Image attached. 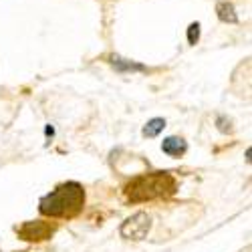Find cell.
I'll use <instances>...</instances> for the list:
<instances>
[{"label":"cell","instance_id":"277c9868","mask_svg":"<svg viewBox=\"0 0 252 252\" xmlns=\"http://www.w3.org/2000/svg\"><path fill=\"white\" fill-rule=\"evenodd\" d=\"M14 230H16L18 238H23L27 242H43V240H49L55 234V226L49 224V222H43V220L23 222L20 226H16Z\"/></svg>","mask_w":252,"mask_h":252},{"label":"cell","instance_id":"52a82bcc","mask_svg":"<svg viewBox=\"0 0 252 252\" xmlns=\"http://www.w3.org/2000/svg\"><path fill=\"white\" fill-rule=\"evenodd\" d=\"M216 14L222 23H230V25H236L238 23V14H236V8L234 4L230 2H218L216 4Z\"/></svg>","mask_w":252,"mask_h":252},{"label":"cell","instance_id":"30bf717a","mask_svg":"<svg viewBox=\"0 0 252 252\" xmlns=\"http://www.w3.org/2000/svg\"><path fill=\"white\" fill-rule=\"evenodd\" d=\"M186 36H188V43H190V45H196L198 40H200V23H192L190 27H188Z\"/></svg>","mask_w":252,"mask_h":252},{"label":"cell","instance_id":"9c48e42d","mask_svg":"<svg viewBox=\"0 0 252 252\" xmlns=\"http://www.w3.org/2000/svg\"><path fill=\"white\" fill-rule=\"evenodd\" d=\"M216 127L220 133H232V119H228L226 115H216Z\"/></svg>","mask_w":252,"mask_h":252},{"label":"cell","instance_id":"7c38bea8","mask_svg":"<svg viewBox=\"0 0 252 252\" xmlns=\"http://www.w3.org/2000/svg\"><path fill=\"white\" fill-rule=\"evenodd\" d=\"M250 156H252V150L248 148V150H246V163H250V161H252V159H250Z\"/></svg>","mask_w":252,"mask_h":252},{"label":"cell","instance_id":"8992f818","mask_svg":"<svg viewBox=\"0 0 252 252\" xmlns=\"http://www.w3.org/2000/svg\"><path fill=\"white\" fill-rule=\"evenodd\" d=\"M161 152L170 158H182L188 152V143L178 135H170L161 141Z\"/></svg>","mask_w":252,"mask_h":252},{"label":"cell","instance_id":"3957f363","mask_svg":"<svg viewBox=\"0 0 252 252\" xmlns=\"http://www.w3.org/2000/svg\"><path fill=\"white\" fill-rule=\"evenodd\" d=\"M152 230V218L148 212H135L119 228V234L127 240H143Z\"/></svg>","mask_w":252,"mask_h":252},{"label":"cell","instance_id":"ba28073f","mask_svg":"<svg viewBox=\"0 0 252 252\" xmlns=\"http://www.w3.org/2000/svg\"><path fill=\"white\" fill-rule=\"evenodd\" d=\"M163 127H165V119L163 117H154L143 125L141 133H143V137H158L163 131Z\"/></svg>","mask_w":252,"mask_h":252},{"label":"cell","instance_id":"7a4b0ae2","mask_svg":"<svg viewBox=\"0 0 252 252\" xmlns=\"http://www.w3.org/2000/svg\"><path fill=\"white\" fill-rule=\"evenodd\" d=\"M178 190V182L170 172H150L135 176L125 186V198L133 204L170 198Z\"/></svg>","mask_w":252,"mask_h":252},{"label":"cell","instance_id":"5b68a950","mask_svg":"<svg viewBox=\"0 0 252 252\" xmlns=\"http://www.w3.org/2000/svg\"><path fill=\"white\" fill-rule=\"evenodd\" d=\"M107 61L111 63V67L117 71V73H148L150 69L141 65L137 61H131V59H123L119 55H109Z\"/></svg>","mask_w":252,"mask_h":252},{"label":"cell","instance_id":"6da1fadb","mask_svg":"<svg viewBox=\"0 0 252 252\" xmlns=\"http://www.w3.org/2000/svg\"><path fill=\"white\" fill-rule=\"evenodd\" d=\"M85 206V190L79 182H65L40 198L38 212L49 218H75Z\"/></svg>","mask_w":252,"mask_h":252},{"label":"cell","instance_id":"8fae6325","mask_svg":"<svg viewBox=\"0 0 252 252\" xmlns=\"http://www.w3.org/2000/svg\"><path fill=\"white\" fill-rule=\"evenodd\" d=\"M45 135L51 139V137H55V127H53V125H47V127H45Z\"/></svg>","mask_w":252,"mask_h":252}]
</instances>
